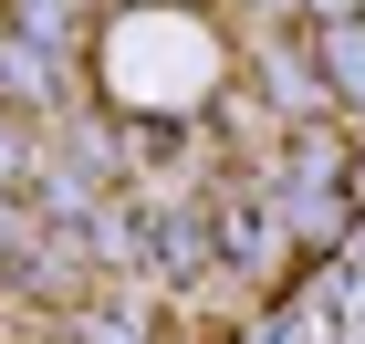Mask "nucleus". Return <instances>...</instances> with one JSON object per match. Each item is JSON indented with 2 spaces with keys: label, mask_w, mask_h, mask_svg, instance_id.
Returning a JSON list of instances; mask_svg holds the SVG:
<instances>
[{
  "label": "nucleus",
  "mask_w": 365,
  "mask_h": 344,
  "mask_svg": "<svg viewBox=\"0 0 365 344\" xmlns=\"http://www.w3.org/2000/svg\"><path fill=\"white\" fill-rule=\"evenodd\" d=\"M63 31H73L63 0H21V42H63Z\"/></svg>",
  "instance_id": "f03ea898"
},
{
  "label": "nucleus",
  "mask_w": 365,
  "mask_h": 344,
  "mask_svg": "<svg viewBox=\"0 0 365 344\" xmlns=\"http://www.w3.org/2000/svg\"><path fill=\"white\" fill-rule=\"evenodd\" d=\"M0 11H11V0H0Z\"/></svg>",
  "instance_id": "20e7f679"
},
{
  "label": "nucleus",
  "mask_w": 365,
  "mask_h": 344,
  "mask_svg": "<svg viewBox=\"0 0 365 344\" xmlns=\"http://www.w3.org/2000/svg\"><path fill=\"white\" fill-rule=\"evenodd\" d=\"M272 84H282V105H292V115H313V105H324V94H313V73H303L292 53H272Z\"/></svg>",
  "instance_id": "7ed1b4c3"
},
{
  "label": "nucleus",
  "mask_w": 365,
  "mask_h": 344,
  "mask_svg": "<svg viewBox=\"0 0 365 344\" xmlns=\"http://www.w3.org/2000/svg\"><path fill=\"white\" fill-rule=\"evenodd\" d=\"M313 53L344 94H365V21H313Z\"/></svg>",
  "instance_id": "f257e3e1"
}]
</instances>
